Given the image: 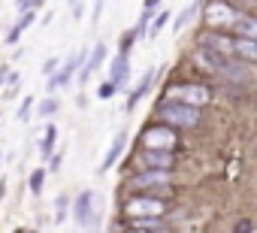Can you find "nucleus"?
Instances as JSON below:
<instances>
[{
  "instance_id": "obj_32",
  "label": "nucleus",
  "mask_w": 257,
  "mask_h": 233,
  "mask_svg": "<svg viewBox=\"0 0 257 233\" xmlns=\"http://www.w3.org/2000/svg\"><path fill=\"white\" fill-rule=\"evenodd\" d=\"M19 233H37V230H19Z\"/></svg>"
},
{
  "instance_id": "obj_15",
  "label": "nucleus",
  "mask_w": 257,
  "mask_h": 233,
  "mask_svg": "<svg viewBox=\"0 0 257 233\" xmlns=\"http://www.w3.org/2000/svg\"><path fill=\"white\" fill-rule=\"evenodd\" d=\"M34 22H37V10H25V16H22V19L13 25V31L7 34V46H16V43L22 40V34H25Z\"/></svg>"
},
{
  "instance_id": "obj_31",
  "label": "nucleus",
  "mask_w": 257,
  "mask_h": 233,
  "mask_svg": "<svg viewBox=\"0 0 257 233\" xmlns=\"http://www.w3.org/2000/svg\"><path fill=\"white\" fill-rule=\"evenodd\" d=\"M233 4H257V0H233Z\"/></svg>"
},
{
  "instance_id": "obj_23",
  "label": "nucleus",
  "mask_w": 257,
  "mask_h": 233,
  "mask_svg": "<svg viewBox=\"0 0 257 233\" xmlns=\"http://www.w3.org/2000/svg\"><path fill=\"white\" fill-rule=\"evenodd\" d=\"M43 182H46V170H34L31 173V194H40L43 191Z\"/></svg>"
},
{
  "instance_id": "obj_29",
  "label": "nucleus",
  "mask_w": 257,
  "mask_h": 233,
  "mask_svg": "<svg viewBox=\"0 0 257 233\" xmlns=\"http://www.w3.org/2000/svg\"><path fill=\"white\" fill-rule=\"evenodd\" d=\"M82 10H85L82 4H73V19H82Z\"/></svg>"
},
{
  "instance_id": "obj_11",
  "label": "nucleus",
  "mask_w": 257,
  "mask_h": 233,
  "mask_svg": "<svg viewBox=\"0 0 257 233\" xmlns=\"http://www.w3.org/2000/svg\"><path fill=\"white\" fill-rule=\"evenodd\" d=\"M140 164L146 167V170H173V164H176V158H173V152H152V149H143V158H140Z\"/></svg>"
},
{
  "instance_id": "obj_18",
  "label": "nucleus",
  "mask_w": 257,
  "mask_h": 233,
  "mask_svg": "<svg viewBox=\"0 0 257 233\" xmlns=\"http://www.w3.org/2000/svg\"><path fill=\"white\" fill-rule=\"evenodd\" d=\"M233 31L239 37H245V40H257V16H242Z\"/></svg>"
},
{
  "instance_id": "obj_3",
  "label": "nucleus",
  "mask_w": 257,
  "mask_h": 233,
  "mask_svg": "<svg viewBox=\"0 0 257 233\" xmlns=\"http://www.w3.org/2000/svg\"><path fill=\"white\" fill-rule=\"evenodd\" d=\"M161 119L170 128H194L200 122V109L197 106H185V103H164L161 106Z\"/></svg>"
},
{
  "instance_id": "obj_22",
  "label": "nucleus",
  "mask_w": 257,
  "mask_h": 233,
  "mask_svg": "<svg viewBox=\"0 0 257 233\" xmlns=\"http://www.w3.org/2000/svg\"><path fill=\"white\" fill-rule=\"evenodd\" d=\"M167 22H170V10H161L158 16H155V22H152V28H149V37H158L164 28H167Z\"/></svg>"
},
{
  "instance_id": "obj_12",
  "label": "nucleus",
  "mask_w": 257,
  "mask_h": 233,
  "mask_svg": "<svg viewBox=\"0 0 257 233\" xmlns=\"http://www.w3.org/2000/svg\"><path fill=\"white\" fill-rule=\"evenodd\" d=\"M112 82L118 85V91H124L131 82V55L127 52H118V58L112 61Z\"/></svg>"
},
{
  "instance_id": "obj_5",
  "label": "nucleus",
  "mask_w": 257,
  "mask_h": 233,
  "mask_svg": "<svg viewBox=\"0 0 257 233\" xmlns=\"http://www.w3.org/2000/svg\"><path fill=\"white\" fill-rule=\"evenodd\" d=\"M212 100L206 85H176L167 91V103H185V106H206Z\"/></svg>"
},
{
  "instance_id": "obj_33",
  "label": "nucleus",
  "mask_w": 257,
  "mask_h": 233,
  "mask_svg": "<svg viewBox=\"0 0 257 233\" xmlns=\"http://www.w3.org/2000/svg\"><path fill=\"white\" fill-rule=\"evenodd\" d=\"M16 4H22V0H16Z\"/></svg>"
},
{
  "instance_id": "obj_10",
  "label": "nucleus",
  "mask_w": 257,
  "mask_h": 233,
  "mask_svg": "<svg viewBox=\"0 0 257 233\" xmlns=\"http://www.w3.org/2000/svg\"><path fill=\"white\" fill-rule=\"evenodd\" d=\"M106 55H109V49H106V43H97V46L91 49V55H88V61H85V67L79 70V85H85V82L91 79V73H94L97 67H103V64H106Z\"/></svg>"
},
{
  "instance_id": "obj_19",
  "label": "nucleus",
  "mask_w": 257,
  "mask_h": 233,
  "mask_svg": "<svg viewBox=\"0 0 257 233\" xmlns=\"http://www.w3.org/2000/svg\"><path fill=\"white\" fill-rule=\"evenodd\" d=\"M194 13H197V4H188L179 16H176V22H173V34H179V31H185L188 25H191V19H194Z\"/></svg>"
},
{
  "instance_id": "obj_2",
  "label": "nucleus",
  "mask_w": 257,
  "mask_h": 233,
  "mask_svg": "<svg viewBox=\"0 0 257 233\" xmlns=\"http://www.w3.org/2000/svg\"><path fill=\"white\" fill-rule=\"evenodd\" d=\"M167 212V203L161 197H152V194H137L124 203V215L137 221V218H161Z\"/></svg>"
},
{
  "instance_id": "obj_21",
  "label": "nucleus",
  "mask_w": 257,
  "mask_h": 233,
  "mask_svg": "<svg viewBox=\"0 0 257 233\" xmlns=\"http://www.w3.org/2000/svg\"><path fill=\"white\" fill-rule=\"evenodd\" d=\"M55 112H58V100L55 97H46V100L37 103V115H40V119H49V115H55Z\"/></svg>"
},
{
  "instance_id": "obj_16",
  "label": "nucleus",
  "mask_w": 257,
  "mask_h": 233,
  "mask_svg": "<svg viewBox=\"0 0 257 233\" xmlns=\"http://www.w3.org/2000/svg\"><path fill=\"white\" fill-rule=\"evenodd\" d=\"M233 52H236L242 61H257V40L236 37V40H233Z\"/></svg>"
},
{
  "instance_id": "obj_30",
  "label": "nucleus",
  "mask_w": 257,
  "mask_h": 233,
  "mask_svg": "<svg viewBox=\"0 0 257 233\" xmlns=\"http://www.w3.org/2000/svg\"><path fill=\"white\" fill-rule=\"evenodd\" d=\"M127 233H155V230H143V227H134V230H127Z\"/></svg>"
},
{
  "instance_id": "obj_7",
  "label": "nucleus",
  "mask_w": 257,
  "mask_h": 233,
  "mask_svg": "<svg viewBox=\"0 0 257 233\" xmlns=\"http://www.w3.org/2000/svg\"><path fill=\"white\" fill-rule=\"evenodd\" d=\"M73 218L79 227H94L100 224V212H97V197L94 191H82L76 200H73Z\"/></svg>"
},
{
  "instance_id": "obj_27",
  "label": "nucleus",
  "mask_w": 257,
  "mask_h": 233,
  "mask_svg": "<svg viewBox=\"0 0 257 233\" xmlns=\"http://www.w3.org/2000/svg\"><path fill=\"white\" fill-rule=\"evenodd\" d=\"M100 16H103V0H97V4H94V16H91V22L97 25V22H100Z\"/></svg>"
},
{
  "instance_id": "obj_6",
  "label": "nucleus",
  "mask_w": 257,
  "mask_h": 233,
  "mask_svg": "<svg viewBox=\"0 0 257 233\" xmlns=\"http://www.w3.org/2000/svg\"><path fill=\"white\" fill-rule=\"evenodd\" d=\"M131 188L140 191V194H152V191L167 194L170 191V173L167 170H143L131 179Z\"/></svg>"
},
{
  "instance_id": "obj_17",
  "label": "nucleus",
  "mask_w": 257,
  "mask_h": 233,
  "mask_svg": "<svg viewBox=\"0 0 257 233\" xmlns=\"http://www.w3.org/2000/svg\"><path fill=\"white\" fill-rule=\"evenodd\" d=\"M55 143H58V128H55V125H49V128L43 131V140H40V155H43L46 161L55 155Z\"/></svg>"
},
{
  "instance_id": "obj_13",
  "label": "nucleus",
  "mask_w": 257,
  "mask_h": 233,
  "mask_svg": "<svg viewBox=\"0 0 257 233\" xmlns=\"http://www.w3.org/2000/svg\"><path fill=\"white\" fill-rule=\"evenodd\" d=\"M155 76H158L155 70H146V73H143V79L137 82V88L131 91V97H127V112H134V109H137V103H140V100H143V97L152 91V85H155Z\"/></svg>"
},
{
  "instance_id": "obj_8",
  "label": "nucleus",
  "mask_w": 257,
  "mask_h": 233,
  "mask_svg": "<svg viewBox=\"0 0 257 233\" xmlns=\"http://www.w3.org/2000/svg\"><path fill=\"white\" fill-rule=\"evenodd\" d=\"M179 146V137L173 134V128H149L143 134V149L152 152H173Z\"/></svg>"
},
{
  "instance_id": "obj_1",
  "label": "nucleus",
  "mask_w": 257,
  "mask_h": 233,
  "mask_svg": "<svg viewBox=\"0 0 257 233\" xmlns=\"http://www.w3.org/2000/svg\"><path fill=\"white\" fill-rule=\"evenodd\" d=\"M197 58L203 61V67H209L212 73H218V76H224V79H236V82L245 79V70H242L239 61H233L230 55H221V52H215V49H209V46H200V49H197Z\"/></svg>"
},
{
  "instance_id": "obj_26",
  "label": "nucleus",
  "mask_w": 257,
  "mask_h": 233,
  "mask_svg": "<svg viewBox=\"0 0 257 233\" xmlns=\"http://www.w3.org/2000/svg\"><path fill=\"white\" fill-rule=\"evenodd\" d=\"M115 91H118V85H115V82H112V79H109V82H106V85H103V88H100V97H112V94H115Z\"/></svg>"
},
{
  "instance_id": "obj_14",
  "label": "nucleus",
  "mask_w": 257,
  "mask_h": 233,
  "mask_svg": "<svg viewBox=\"0 0 257 233\" xmlns=\"http://www.w3.org/2000/svg\"><path fill=\"white\" fill-rule=\"evenodd\" d=\"M124 146H127V131H118V134H115V140H112V146L106 149V158H103V164H100V170H103V173H106V170H112V167L118 164V158H121Z\"/></svg>"
},
{
  "instance_id": "obj_28",
  "label": "nucleus",
  "mask_w": 257,
  "mask_h": 233,
  "mask_svg": "<svg viewBox=\"0 0 257 233\" xmlns=\"http://www.w3.org/2000/svg\"><path fill=\"white\" fill-rule=\"evenodd\" d=\"M49 170L55 173V170H61V155H52V161H49Z\"/></svg>"
},
{
  "instance_id": "obj_4",
  "label": "nucleus",
  "mask_w": 257,
  "mask_h": 233,
  "mask_svg": "<svg viewBox=\"0 0 257 233\" xmlns=\"http://www.w3.org/2000/svg\"><path fill=\"white\" fill-rule=\"evenodd\" d=\"M203 19H206L209 28H236V22H239L242 16L227 4V0H209Z\"/></svg>"
},
{
  "instance_id": "obj_24",
  "label": "nucleus",
  "mask_w": 257,
  "mask_h": 233,
  "mask_svg": "<svg viewBox=\"0 0 257 233\" xmlns=\"http://www.w3.org/2000/svg\"><path fill=\"white\" fill-rule=\"evenodd\" d=\"M61 67H64V64H61V58H49V61L43 64V73H46V76H55Z\"/></svg>"
},
{
  "instance_id": "obj_20",
  "label": "nucleus",
  "mask_w": 257,
  "mask_h": 233,
  "mask_svg": "<svg viewBox=\"0 0 257 233\" xmlns=\"http://www.w3.org/2000/svg\"><path fill=\"white\" fill-rule=\"evenodd\" d=\"M34 106H37V100H34L31 94H28V97L22 100V106H19V112H16V119H19V122H31V119H34V115H37V109H34Z\"/></svg>"
},
{
  "instance_id": "obj_9",
  "label": "nucleus",
  "mask_w": 257,
  "mask_h": 233,
  "mask_svg": "<svg viewBox=\"0 0 257 233\" xmlns=\"http://www.w3.org/2000/svg\"><path fill=\"white\" fill-rule=\"evenodd\" d=\"M88 55H91V52H85V49H82V52H76V55H70V58L64 61V67H61L55 76H49V85H46V88H49V91H58V88H64V85L73 79V73L82 67V61H85Z\"/></svg>"
},
{
  "instance_id": "obj_25",
  "label": "nucleus",
  "mask_w": 257,
  "mask_h": 233,
  "mask_svg": "<svg viewBox=\"0 0 257 233\" xmlns=\"http://www.w3.org/2000/svg\"><path fill=\"white\" fill-rule=\"evenodd\" d=\"M67 203H70V200H67V194H61V197L55 200V206H58V209H55L58 221H64V218H67Z\"/></svg>"
}]
</instances>
